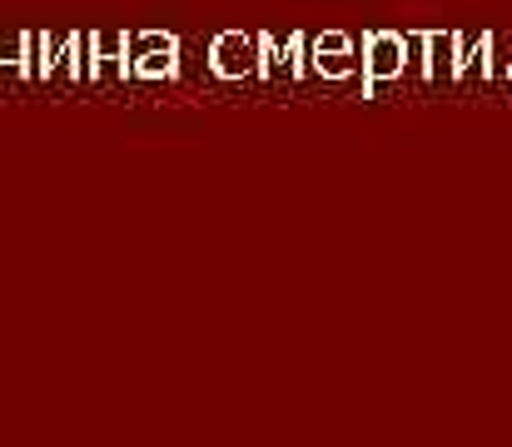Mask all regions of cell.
<instances>
[{
    "label": "cell",
    "mask_w": 512,
    "mask_h": 447,
    "mask_svg": "<svg viewBox=\"0 0 512 447\" xmlns=\"http://www.w3.org/2000/svg\"><path fill=\"white\" fill-rule=\"evenodd\" d=\"M259 45H264V70H259V80H304V75H314V70H309V35H304V30H289L284 45H279L274 35H259Z\"/></svg>",
    "instance_id": "obj_4"
},
{
    "label": "cell",
    "mask_w": 512,
    "mask_h": 447,
    "mask_svg": "<svg viewBox=\"0 0 512 447\" xmlns=\"http://www.w3.org/2000/svg\"><path fill=\"white\" fill-rule=\"evenodd\" d=\"M209 70H214L219 80H259V70H264V45H259V35H244V30L214 35V45H209Z\"/></svg>",
    "instance_id": "obj_2"
},
{
    "label": "cell",
    "mask_w": 512,
    "mask_h": 447,
    "mask_svg": "<svg viewBox=\"0 0 512 447\" xmlns=\"http://www.w3.org/2000/svg\"><path fill=\"white\" fill-rule=\"evenodd\" d=\"M130 70H135V80H174L179 75V35L135 30L130 35Z\"/></svg>",
    "instance_id": "obj_3"
},
{
    "label": "cell",
    "mask_w": 512,
    "mask_h": 447,
    "mask_svg": "<svg viewBox=\"0 0 512 447\" xmlns=\"http://www.w3.org/2000/svg\"><path fill=\"white\" fill-rule=\"evenodd\" d=\"M309 70L319 80H353V75H363V60L353 55V45H343V50H314L309 45Z\"/></svg>",
    "instance_id": "obj_7"
},
{
    "label": "cell",
    "mask_w": 512,
    "mask_h": 447,
    "mask_svg": "<svg viewBox=\"0 0 512 447\" xmlns=\"http://www.w3.org/2000/svg\"><path fill=\"white\" fill-rule=\"evenodd\" d=\"M309 45L314 50H343V45H353L343 30H319V35H309Z\"/></svg>",
    "instance_id": "obj_8"
},
{
    "label": "cell",
    "mask_w": 512,
    "mask_h": 447,
    "mask_svg": "<svg viewBox=\"0 0 512 447\" xmlns=\"http://www.w3.org/2000/svg\"><path fill=\"white\" fill-rule=\"evenodd\" d=\"M408 60H413L408 30H368L363 35V100H373L388 80H403Z\"/></svg>",
    "instance_id": "obj_1"
},
{
    "label": "cell",
    "mask_w": 512,
    "mask_h": 447,
    "mask_svg": "<svg viewBox=\"0 0 512 447\" xmlns=\"http://www.w3.org/2000/svg\"><path fill=\"white\" fill-rule=\"evenodd\" d=\"M413 50H418V75L428 85L458 80V30H413Z\"/></svg>",
    "instance_id": "obj_5"
},
{
    "label": "cell",
    "mask_w": 512,
    "mask_h": 447,
    "mask_svg": "<svg viewBox=\"0 0 512 447\" xmlns=\"http://www.w3.org/2000/svg\"><path fill=\"white\" fill-rule=\"evenodd\" d=\"M100 80H135L125 30H95V85Z\"/></svg>",
    "instance_id": "obj_6"
}]
</instances>
